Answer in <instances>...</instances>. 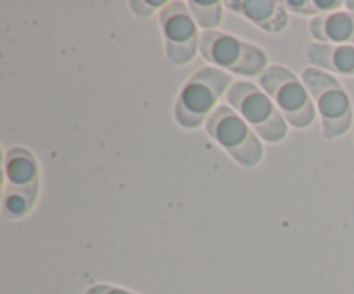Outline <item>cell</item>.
Here are the masks:
<instances>
[{
  "label": "cell",
  "instance_id": "15",
  "mask_svg": "<svg viewBox=\"0 0 354 294\" xmlns=\"http://www.w3.org/2000/svg\"><path fill=\"white\" fill-rule=\"evenodd\" d=\"M86 294H133V293L120 289V287H114V286H93L86 291Z\"/></svg>",
  "mask_w": 354,
  "mask_h": 294
},
{
  "label": "cell",
  "instance_id": "7",
  "mask_svg": "<svg viewBox=\"0 0 354 294\" xmlns=\"http://www.w3.org/2000/svg\"><path fill=\"white\" fill-rule=\"evenodd\" d=\"M166 42V55L175 66L187 64L197 54L199 35L196 23L185 2H168L159 14Z\"/></svg>",
  "mask_w": 354,
  "mask_h": 294
},
{
  "label": "cell",
  "instance_id": "1",
  "mask_svg": "<svg viewBox=\"0 0 354 294\" xmlns=\"http://www.w3.org/2000/svg\"><path fill=\"white\" fill-rule=\"evenodd\" d=\"M303 82L320 111L325 137L335 138L344 135L351 128L353 107L341 83L317 68L304 69Z\"/></svg>",
  "mask_w": 354,
  "mask_h": 294
},
{
  "label": "cell",
  "instance_id": "12",
  "mask_svg": "<svg viewBox=\"0 0 354 294\" xmlns=\"http://www.w3.org/2000/svg\"><path fill=\"white\" fill-rule=\"evenodd\" d=\"M35 197H37V192L7 187L6 196H3V213L9 218H21L31 210Z\"/></svg>",
  "mask_w": 354,
  "mask_h": 294
},
{
  "label": "cell",
  "instance_id": "11",
  "mask_svg": "<svg viewBox=\"0 0 354 294\" xmlns=\"http://www.w3.org/2000/svg\"><path fill=\"white\" fill-rule=\"evenodd\" d=\"M306 57L318 68L337 75H354V45L313 44L308 47Z\"/></svg>",
  "mask_w": 354,
  "mask_h": 294
},
{
  "label": "cell",
  "instance_id": "16",
  "mask_svg": "<svg viewBox=\"0 0 354 294\" xmlns=\"http://www.w3.org/2000/svg\"><path fill=\"white\" fill-rule=\"evenodd\" d=\"M313 3L317 10H335V12H337L339 7L344 6V2H337V0H334V2H313Z\"/></svg>",
  "mask_w": 354,
  "mask_h": 294
},
{
  "label": "cell",
  "instance_id": "9",
  "mask_svg": "<svg viewBox=\"0 0 354 294\" xmlns=\"http://www.w3.org/2000/svg\"><path fill=\"white\" fill-rule=\"evenodd\" d=\"M310 31L317 40L330 45H354V12L337 10L315 17L310 23Z\"/></svg>",
  "mask_w": 354,
  "mask_h": 294
},
{
  "label": "cell",
  "instance_id": "13",
  "mask_svg": "<svg viewBox=\"0 0 354 294\" xmlns=\"http://www.w3.org/2000/svg\"><path fill=\"white\" fill-rule=\"evenodd\" d=\"M187 6L194 19L199 23V26L206 28V31L221 23V17H223L221 2H189Z\"/></svg>",
  "mask_w": 354,
  "mask_h": 294
},
{
  "label": "cell",
  "instance_id": "5",
  "mask_svg": "<svg viewBox=\"0 0 354 294\" xmlns=\"http://www.w3.org/2000/svg\"><path fill=\"white\" fill-rule=\"evenodd\" d=\"M227 100L266 142H280L287 135L286 118L280 114L273 100L252 83H234L227 92Z\"/></svg>",
  "mask_w": 354,
  "mask_h": 294
},
{
  "label": "cell",
  "instance_id": "4",
  "mask_svg": "<svg viewBox=\"0 0 354 294\" xmlns=\"http://www.w3.org/2000/svg\"><path fill=\"white\" fill-rule=\"evenodd\" d=\"M207 134L242 166H254L263 158V144L237 111L220 106L206 120Z\"/></svg>",
  "mask_w": 354,
  "mask_h": 294
},
{
  "label": "cell",
  "instance_id": "2",
  "mask_svg": "<svg viewBox=\"0 0 354 294\" xmlns=\"http://www.w3.org/2000/svg\"><path fill=\"white\" fill-rule=\"evenodd\" d=\"M263 90L277 109L296 128H306L315 120V104L301 80L282 66H270L259 76Z\"/></svg>",
  "mask_w": 354,
  "mask_h": 294
},
{
  "label": "cell",
  "instance_id": "17",
  "mask_svg": "<svg viewBox=\"0 0 354 294\" xmlns=\"http://www.w3.org/2000/svg\"><path fill=\"white\" fill-rule=\"evenodd\" d=\"M346 6H348L349 9H351V12H354V2H346Z\"/></svg>",
  "mask_w": 354,
  "mask_h": 294
},
{
  "label": "cell",
  "instance_id": "6",
  "mask_svg": "<svg viewBox=\"0 0 354 294\" xmlns=\"http://www.w3.org/2000/svg\"><path fill=\"white\" fill-rule=\"evenodd\" d=\"M199 50L211 64H218L220 68L244 76H254L259 73L263 75L268 62L265 50L259 47L218 31H204L201 35Z\"/></svg>",
  "mask_w": 354,
  "mask_h": 294
},
{
  "label": "cell",
  "instance_id": "8",
  "mask_svg": "<svg viewBox=\"0 0 354 294\" xmlns=\"http://www.w3.org/2000/svg\"><path fill=\"white\" fill-rule=\"evenodd\" d=\"M234 12L242 14L249 21L261 30L270 33H279L289 23V14L282 6V2H270V0H237V2H227Z\"/></svg>",
  "mask_w": 354,
  "mask_h": 294
},
{
  "label": "cell",
  "instance_id": "14",
  "mask_svg": "<svg viewBox=\"0 0 354 294\" xmlns=\"http://www.w3.org/2000/svg\"><path fill=\"white\" fill-rule=\"evenodd\" d=\"M283 7H287L289 10L297 14H315L318 12L315 9V3L310 2V0H304V2H282Z\"/></svg>",
  "mask_w": 354,
  "mask_h": 294
},
{
  "label": "cell",
  "instance_id": "10",
  "mask_svg": "<svg viewBox=\"0 0 354 294\" xmlns=\"http://www.w3.org/2000/svg\"><path fill=\"white\" fill-rule=\"evenodd\" d=\"M6 178L9 189L31 190L38 189V166L26 149H12L6 158Z\"/></svg>",
  "mask_w": 354,
  "mask_h": 294
},
{
  "label": "cell",
  "instance_id": "3",
  "mask_svg": "<svg viewBox=\"0 0 354 294\" xmlns=\"http://www.w3.org/2000/svg\"><path fill=\"white\" fill-rule=\"evenodd\" d=\"M230 76L216 68H203L189 78L176 100L175 116L182 127L196 128L203 123L227 90Z\"/></svg>",
  "mask_w": 354,
  "mask_h": 294
}]
</instances>
